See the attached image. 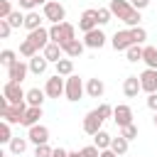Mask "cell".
<instances>
[{
	"mask_svg": "<svg viewBox=\"0 0 157 157\" xmlns=\"http://www.w3.org/2000/svg\"><path fill=\"white\" fill-rule=\"evenodd\" d=\"M47 64H49V61L44 59V54H42V56L37 54V56H32V59H29V71L39 76V74H44V71H47Z\"/></svg>",
	"mask_w": 157,
	"mask_h": 157,
	"instance_id": "7402d4cb",
	"label": "cell"
},
{
	"mask_svg": "<svg viewBox=\"0 0 157 157\" xmlns=\"http://www.w3.org/2000/svg\"><path fill=\"white\" fill-rule=\"evenodd\" d=\"M69 157H83L81 152H69Z\"/></svg>",
	"mask_w": 157,
	"mask_h": 157,
	"instance_id": "c3c4849f",
	"label": "cell"
},
{
	"mask_svg": "<svg viewBox=\"0 0 157 157\" xmlns=\"http://www.w3.org/2000/svg\"><path fill=\"white\" fill-rule=\"evenodd\" d=\"M34 5H37L34 0H20V7H22V10H29V12H32V10H34Z\"/></svg>",
	"mask_w": 157,
	"mask_h": 157,
	"instance_id": "ee69618b",
	"label": "cell"
},
{
	"mask_svg": "<svg viewBox=\"0 0 157 157\" xmlns=\"http://www.w3.org/2000/svg\"><path fill=\"white\" fill-rule=\"evenodd\" d=\"M110 150L120 157V155H125L128 152V140L123 137V135H118V137H113V142H110Z\"/></svg>",
	"mask_w": 157,
	"mask_h": 157,
	"instance_id": "83f0119b",
	"label": "cell"
},
{
	"mask_svg": "<svg viewBox=\"0 0 157 157\" xmlns=\"http://www.w3.org/2000/svg\"><path fill=\"white\" fill-rule=\"evenodd\" d=\"M83 91H86V88H83V81H81L78 76H74V74H71V76L66 78V91H64V96H66L71 103H76V101H81Z\"/></svg>",
	"mask_w": 157,
	"mask_h": 157,
	"instance_id": "8992f818",
	"label": "cell"
},
{
	"mask_svg": "<svg viewBox=\"0 0 157 157\" xmlns=\"http://www.w3.org/2000/svg\"><path fill=\"white\" fill-rule=\"evenodd\" d=\"M147 5H150V0H132V7L135 10H145Z\"/></svg>",
	"mask_w": 157,
	"mask_h": 157,
	"instance_id": "f6af8a7d",
	"label": "cell"
},
{
	"mask_svg": "<svg viewBox=\"0 0 157 157\" xmlns=\"http://www.w3.org/2000/svg\"><path fill=\"white\" fill-rule=\"evenodd\" d=\"M56 74L69 78V76L74 74V59H61V61H56Z\"/></svg>",
	"mask_w": 157,
	"mask_h": 157,
	"instance_id": "4316f807",
	"label": "cell"
},
{
	"mask_svg": "<svg viewBox=\"0 0 157 157\" xmlns=\"http://www.w3.org/2000/svg\"><path fill=\"white\" fill-rule=\"evenodd\" d=\"M98 27V15H96V10H83V15H81V20H78V29L86 34V32H91V29H96Z\"/></svg>",
	"mask_w": 157,
	"mask_h": 157,
	"instance_id": "5bb4252c",
	"label": "cell"
},
{
	"mask_svg": "<svg viewBox=\"0 0 157 157\" xmlns=\"http://www.w3.org/2000/svg\"><path fill=\"white\" fill-rule=\"evenodd\" d=\"M142 49L145 47H140V44H132L125 54H128V61H142Z\"/></svg>",
	"mask_w": 157,
	"mask_h": 157,
	"instance_id": "1f68e13d",
	"label": "cell"
},
{
	"mask_svg": "<svg viewBox=\"0 0 157 157\" xmlns=\"http://www.w3.org/2000/svg\"><path fill=\"white\" fill-rule=\"evenodd\" d=\"M20 54H22V56H27V59H32V56H37V54H39V49H37L29 39H25V42L20 44Z\"/></svg>",
	"mask_w": 157,
	"mask_h": 157,
	"instance_id": "f1b7e54d",
	"label": "cell"
},
{
	"mask_svg": "<svg viewBox=\"0 0 157 157\" xmlns=\"http://www.w3.org/2000/svg\"><path fill=\"white\" fill-rule=\"evenodd\" d=\"M10 32H12L10 22H7V20H0V37H2V39H7V37H10Z\"/></svg>",
	"mask_w": 157,
	"mask_h": 157,
	"instance_id": "b9f144b4",
	"label": "cell"
},
{
	"mask_svg": "<svg viewBox=\"0 0 157 157\" xmlns=\"http://www.w3.org/2000/svg\"><path fill=\"white\" fill-rule=\"evenodd\" d=\"M34 2H37V5H47L49 0H34Z\"/></svg>",
	"mask_w": 157,
	"mask_h": 157,
	"instance_id": "681fc988",
	"label": "cell"
},
{
	"mask_svg": "<svg viewBox=\"0 0 157 157\" xmlns=\"http://www.w3.org/2000/svg\"><path fill=\"white\" fill-rule=\"evenodd\" d=\"M147 108L157 113V93H150V96H147Z\"/></svg>",
	"mask_w": 157,
	"mask_h": 157,
	"instance_id": "7bdbcfd3",
	"label": "cell"
},
{
	"mask_svg": "<svg viewBox=\"0 0 157 157\" xmlns=\"http://www.w3.org/2000/svg\"><path fill=\"white\" fill-rule=\"evenodd\" d=\"M27 108H29V105H27V101H25L22 105H10V103H7V105H2V108H0V115H2V120H5V123H10V125H12V123H22V120H25Z\"/></svg>",
	"mask_w": 157,
	"mask_h": 157,
	"instance_id": "277c9868",
	"label": "cell"
},
{
	"mask_svg": "<svg viewBox=\"0 0 157 157\" xmlns=\"http://www.w3.org/2000/svg\"><path fill=\"white\" fill-rule=\"evenodd\" d=\"M7 22H10V27L15 29V27H25V15L20 12V10H15L10 17H7Z\"/></svg>",
	"mask_w": 157,
	"mask_h": 157,
	"instance_id": "d6a6232c",
	"label": "cell"
},
{
	"mask_svg": "<svg viewBox=\"0 0 157 157\" xmlns=\"http://www.w3.org/2000/svg\"><path fill=\"white\" fill-rule=\"evenodd\" d=\"M110 142H113V137H110L105 130H101V132L93 135V145H96L98 150H110Z\"/></svg>",
	"mask_w": 157,
	"mask_h": 157,
	"instance_id": "603a6c76",
	"label": "cell"
},
{
	"mask_svg": "<svg viewBox=\"0 0 157 157\" xmlns=\"http://www.w3.org/2000/svg\"><path fill=\"white\" fill-rule=\"evenodd\" d=\"M52 155H54V150L49 145H37L34 147V157H52Z\"/></svg>",
	"mask_w": 157,
	"mask_h": 157,
	"instance_id": "f35d334b",
	"label": "cell"
},
{
	"mask_svg": "<svg viewBox=\"0 0 157 157\" xmlns=\"http://www.w3.org/2000/svg\"><path fill=\"white\" fill-rule=\"evenodd\" d=\"M49 39H52L54 44H59V47H64L66 42H71V39H76V29H74V25H71V22H61V25H52V27H49Z\"/></svg>",
	"mask_w": 157,
	"mask_h": 157,
	"instance_id": "7a4b0ae2",
	"label": "cell"
},
{
	"mask_svg": "<svg viewBox=\"0 0 157 157\" xmlns=\"http://www.w3.org/2000/svg\"><path fill=\"white\" fill-rule=\"evenodd\" d=\"M140 86L142 91L150 96V93H157V69H145L140 74Z\"/></svg>",
	"mask_w": 157,
	"mask_h": 157,
	"instance_id": "8fae6325",
	"label": "cell"
},
{
	"mask_svg": "<svg viewBox=\"0 0 157 157\" xmlns=\"http://www.w3.org/2000/svg\"><path fill=\"white\" fill-rule=\"evenodd\" d=\"M120 135H123L128 142H130V140H135V137H137V125L132 123V125H125V128H120Z\"/></svg>",
	"mask_w": 157,
	"mask_h": 157,
	"instance_id": "d590c367",
	"label": "cell"
},
{
	"mask_svg": "<svg viewBox=\"0 0 157 157\" xmlns=\"http://www.w3.org/2000/svg\"><path fill=\"white\" fill-rule=\"evenodd\" d=\"M130 32H132L135 44H140V42H145V39H147V32H145L142 27H130Z\"/></svg>",
	"mask_w": 157,
	"mask_h": 157,
	"instance_id": "74e56055",
	"label": "cell"
},
{
	"mask_svg": "<svg viewBox=\"0 0 157 157\" xmlns=\"http://www.w3.org/2000/svg\"><path fill=\"white\" fill-rule=\"evenodd\" d=\"M15 61H17V54H15L12 49H2V52H0V64H2L5 69H10Z\"/></svg>",
	"mask_w": 157,
	"mask_h": 157,
	"instance_id": "f546056e",
	"label": "cell"
},
{
	"mask_svg": "<svg viewBox=\"0 0 157 157\" xmlns=\"http://www.w3.org/2000/svg\"><path fill=\"white\" fill-rule=\"evenodd\" d=\"M42 54H44V59H47V61H54V64L64 59V56H61V54H64V49H61L59 44H54V42H49V44L44 47V52H42Z\"/></svg>",
	"mask_w": 157,
	"mask_h": 157,
	"instance_id": "d6986e66",
	"label": "cell"
},
{
	"mask_svg": "<svg viewBox=\"0 0 157 157\" xmlns=\"http://www.w3.org/2000/svg\"><path fill=\"white\" fill-rule=\"evenodd\" d=\"M2 98H7V103H10V105H22V103L27 101V93L22 91V86H20V83L7 81V83L2 86Z\"/></svg>",
	"mask_w": 157,
	"mask_h": 157,
	"instance_id": "3957f363",
	"label": "cell"
},
{
	"mask_svg": "<svg viewBox=\"0 0 157 157\" xmlns=\"http://www.w3.org/2000/svg\"><path fill=\"white\" fill-rule=\"evenodd\" d=\"M96 110L101 113V118H103V120H108V118L113 115V105H108V103H101V105H98Z\"/></svg>",
	"mask_w": 157,
	"mask_h": 157,
	"instance_id": "ab89813d",
	"label": "cell"
},
{
	"mask_svg": "<svg viewBox=\"0 0 157 157\" xmlns=\"http://www.w3.org/2000/svg\"><path fill=\"white\" fill-rule=\"evenodd\" d=\"M42 118V108H27V113H25V120H22V125H27V128H32V125H37V120Z\"/></svg>",
	"mask_w": 157,
	"mask_h": 157,
	"instance_id": "d4e9b609",
	"label": "cell"
},
{
	"mask_svg": "<svg viewBox=\"0 0 157 157\" xmlns=\"http://www.w3.org/2000/svg\"><path fill=\"white\" fill-rule=\"evenodd\" d=\"M96 15H98V25H108V22H110V17H113L110 7H98V10H96Z\"/></svg>",
	"mask_w": 157,
	"mask_h": 157,
	"instance_id": "e575fe53",
	"label": "cell"
},
{
	"mask_svg": "<svg viewBox=\"0 0 157 157\" xmlns=\"http://www.w3.org/2000/svg\"><path fill=\"white\" fill-rule=\"evenodd\" d=\"M101 125H103L101 113L98 110H88L86 118H83V132L86 135H96V132H101Z\"/></svg>",
	"mask_w": 157,
	"mask_h": 157,
	"instance_id": "9c48e42d",
	"label": "cell"
},
{
	"mask_svg": "<svg viewBox=\"0 0 157 157\" xmlns=\"http://www.w3.org/2000/svg\"><path fill=\"white\" fill-rule=\"evenodd\" d=\"M52 157H69V152H66V150H61V147H56Z\"/></svg>",
	"mask_w": 157,
	"mask_h": 157,
	"instance_id": "bcb514c9",
	"label": "cell"
},
{
	"mask_svg": "<svg viewBox=\"0 0 157 157\" xmlns=\"http://www.w3.org/2000/svg\"><path fill=\"white\" fill-rule=\"evenodd\" d=\"M83 47H86L83 42H78V39H71V42H66L61 49H64V54H66L69 59H76V56H81V54H83Z\"/></svg>",
	"mask_w": 157,
	"mask_h": 157,
	"instance_id": "ac0fdd59",
	"label": "cell"
},
{
	"mask_svg": "<svg viewBox=\"0 0 157 157\" xmlns=\"http://www.w3.org/2000/svg\"><path fill=\"white\" fill-rule=\"evenodd\" d=\"M140 91H142V86H140V76H128L125 83H123V93H125L128 98H135Z\"/></svg>",
	"mask_w": 157,
	"mask_h": 157,
	"instance_id": "e0dca14e",
	"label": "cell"
},
{
	"mask_svg": "<svg viewBox=\"0 0 157 157\" xmlns=\"http://www.w3.org/2000/svg\"><path fill=\"white\" fill-rule=\"evenodd\" d=\"M81 155H83V157H101V150H98L96 145H88V147L81 150Z\"/></svg>",
	"mask_w": 157,
	"mask_h": 157,
	"instance_id": "60d3db41",
	"label": "cell"
},
{
	"mask_svg": "<svg viewBox=\"0 0 157 157\" xmlns=\"http://www.w3.org/2000/svg\"><path fill=\"white\" fill-rule=\"evenodd\" d=\"M27 150V140L25 137H12V142H10V152L12 155H22Z\"/></svg>",
	"mask_w": 157,
	"mask_h": 157,
	"instance_id": "4dcf8cb0",
	"label": "cell"
},
{
	"mask_svg": "<svg viewBox=\"0 0 157 157\" xmlns=\"http://www.w3.org/2000/svg\"><path fill=\"white\" fill-rule=\"evenodd\" d=\"M64 17H66V7H64L61 2L49 0V2L44 5V20H49L52 25H61V22H64Z\"/></svg>",
	"mask_w": 157,
	"mask_h": 157,
	"instance_id": "5b68a950",
	"label": "cell"
},
{
	"mask_svg": "<svg viewBox=\"0 0 157 157\" xmlns=\"http://www.w3.org/2000/svg\"><path fill=\"white\" fill-rule=\"evenodd\" d=\"M83 44H86L88 49H101V47L105 44V34L96 27V29H91V32L83 34Z\"/></svg>",
	"mask_w": 157,
	"mask_h": 157,
	"instance_id": "2e32d148",
	"label": "cell"
},
{
	"mask_svg": "<svg viewBox=\"0 0 157 157\" xmlns=\"http://www.w3.org/2000/svg\"><path fill=\"white\" fill-rule=\"evenodd\" d=\"M155 128H157V113H155Z\"/></svg>",
	"mask_w": 157,
	"mask_h": 157,
	"instance_id": "f907efd6",
	"label": "cell"
},
{
	"mask_svg": "<svg viewBox=\"0 0 157 157\" xmlns=\"http://www.w3.org/2000/svg\"><path fill=\"white\" fill-rule=\"evenodd\" d=\"M25 27H27L29 32L39 29V27H42V17H39V12H34V10L27 12V15H25Z\"/></svg>",
	"mask_w": 157,
	"mask_h": 157,
	"instance_id": "cb8c5ba5",
	"label": "cell"
},
{
	"mask_svg": "<svg viewBox=\"0 0 157 157\" xmlns=\"http://www.w3.org/2000/svg\"><path fill=\"white\" fill-rule=\"evenodd\" d=\"M12 12H15V10H12V2H10V0H2V2H0V20H7Z\"/></svg>",
	"mask_w": 157,
	"mask_h": 157,
	"instance_id": "8d00e7d4",
	"label": "cell"
},
{
	"mask_svg": "<svg viewBox=\"0 0 157 157\" xmlns=\"http://www.w3.org/2000/svg\"><path fill=\"white\" fill-rule=\"evenodd\" d=\"M142 61L147 64V69H157V49L155 47H145L142 49Z\"/></svg>",
	"mask_w": 157,
	"mask_h": 157,
	"instance_id": "484cf974",
	"label": "cell"
},
{
	"mask_svg": "<svg viewBox=\"0 0 157 157\" xmlns=\"http://www.w3.org/2000/svg\"><path fill=\"white\" fill-rule=\"evenodd\" d=\"M103 91H105V86H103L101 78H88V83H86V93H88L91 98H101Z\"/></svg>",
	"mask_w": 157,
	"mask_h": 157,
	"instance_id": "ffe728a7",
	"label": "cell"
},
{
	"mask_svg": "<svg viewBox=\"0 0 157 157\" xmlns=\"http://www.w3.org/2000/svg\"><path fill=\"white\" fill-rule=\"evenodd\" d=\"M66 91V81L59 76V74H54L52 78H47V86H44V93L49 96V98H59L61 93Z\"/></svg>",
	"mask_w": 157,
	"mask_h": 157,
	"instance_id": "ba28073f",
	"label": "cell"
},
{
	"mask_svg": "<svg viewBox=\"0 0 157 157\" xmlns=\"http://www.w3.org/2000/svg\"><path fill=\"white\" fill-rule=\"evenodd\" d=\"M110 44H113V49H115V52H128V49L135 44V39H132V32H130V29H118V32L113 34Z\"/></svg>",
	"mask_w": 157,
	"mask_h": 157,
	"instance_id": "52a82bcc",
	"label": "cell"
},
{
	"mask_svg": "<svg viewBox=\"0 0 157 157\" xmlns=\"http://www.w3.org/2000/svg\"><path fill=\"white\" fill-rule=\"evenodd\" d=\"M113 120H115L118 128L132 125V108H130V105H115V108H113Z\"/></svg>",
	"mask_w": 157,
	"mask_h": 157,
	"instance_id": "7c38bea8",
	"label": "cell"
},
{
	"mask_svg": "<svg viewBox=\"0 0 157 157\" xmlns=\"http://www.w3.org/2000/svg\"><path fill=\"white\" fill-rule=\"evenodd\" d=\"M0 142H7V145L12 142V130H10V123L5 120L0 123Z\"/></svg>",
	"mask_w": 157,
	"mask_h": 157,
	"instance_id": "836d02e7",
	"label": "cell"
},
{
	"mask_svg": "<svg viewBox=\"0 0 157 157\" xmlns=\"http://www.w3.org/2000/svg\"><path fill=\"white\" fill-rule=\"evenodd\" d=\"M110 12L118 17V20H123L128 27H140V10H135L132 7V2H128V0H110Z\"/></svg>",
	"mask_w": 157,
	"mask_h": 157,
	"instance_id": "6da1fadb",
	"label": "cell"
},
{
	"mask_svg": "<svg viewBox=\"0 0 157 157\" xmlns=\"http://www.w3.org/2000/svg\"><path fill=\"white\" fill-rule=\"evenodd\" d=\"M44 91L42 88H29L27 91V105H32V108H42V103H44Z\"/></svg>",
	"mask_w": 157,
	"mask_h": 157,
	"instance_id": "44dd1931",
	"label": "cell"
},
{
	"mask_svg": "<svg viewBox=\"0 0 157 157\" xmlns=\"http://www.w3.org/2000/svg\"><path fill=\"white\" fill-rule=\"evenodd\" d=\"M27 39H29L37 49H42V52H44V47L52 42V39H49V29H47V27H39V29L29 32V34H27Z\"/></svg>",
	"mask_w": 157,
	"mask_h": 157,
	"instance_id": "9a60e30c",
	"label": "cell"
},
{
	"mask_svg": "<svg viewBox=\"0 0 157 157\" xmlns=\"http://www.w3.org/2000/svg\"><path fill=\"white\" fill-rule=\"evenodd\" d=\"M101 157H118L113 150H101Z\"/></svg>",
	"mask_w": 157,
	"mask_h": 157,
	"instance_id": "7dc6e473",
	"label": "cell"
},
{
	"mask_svg": "<svg viewBox=\"0 0 157 157\" xmlns=\"http://www.w3.org/2000/svg\"><path fill=\"white\" fill-rule=\"evenodd\" d=\"M27 140L34 142V147H37V145H47V142H49V128H47V125H39V123L32 125L29 132H27Z\"/></svg>",
	"mask_w": 157,
	"mask_h": 157,
	"instance_id": "30bf717a",
	"label": "cell"
},
{
	"mask_svg": "<svg viewBox=\"0 0 157 157\" xmlns=\"http://www.w3.org/2000/svg\"><path fill=\"white\" fill-rule=\"evenodd\" d=\"M27 71H29V64H25V61H15L10 69H7V78L10 81H15V83H22L25 81V76H27Z\"/></svg>",
	"mask_w": 157,
	"mask_h": 157,
	"instance_id": "4fadbf2b",
	"label": "cell"
}]
</instances>
